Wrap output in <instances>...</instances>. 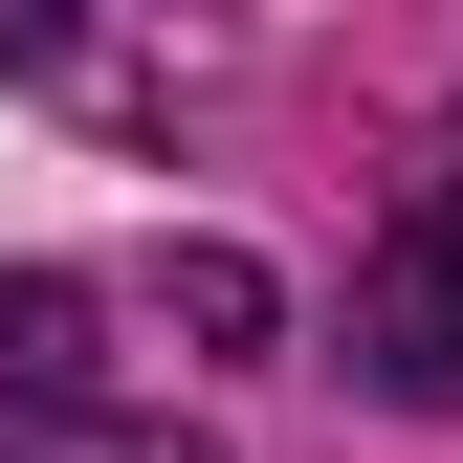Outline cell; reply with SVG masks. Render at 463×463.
<instances>
[{
    "label": "cell",
    "mask_w": 463,
    "mask_h": 463,
    "mask_svg": "<svg viewBox=\"0 0 463 463\" xmlns=\"http://www.w3.org/2000/svg\"><path fill=\"white\" fill-rule=\"evenodd\" d=\"M177 331H199V354H265V331H287V287H265L243 243H199V265H177Z\"/></svg>",
    "instance_id": "7a4b0ae2"
},
{
    "label": "cell",
    "mask_w": 463,
    "mask_h": 463,
    "mask_svg": "<svg viewBox=\"0 0 463 463\" xmlns=\"http://www.w3.org/2000/svg\"><path fill=\"white\" fill-rule=\"evenodd\" d=\"M0 463H199L177 420H0Z\"/></svg>",
    "instance_id": "3957f363"
},
{
    "label": "cell",
    "mask_w": 463,
    "mask_h": 463,
    "mask_svg": "<svg viewBox=\"0 0 463 463\" xmlns=\"http://www.w3.org/2000/svg\"><path fill=\"white\" fill-rule=\"evenodd\" d=\"M67 23L89 0H0V67H67Z\"/></svg>",
    "instance_id": "277c9868"
},
{
    "label": "cell",
    "mask_w": 463,
    "mask_h": 463,
    "mask_svg": "<svg viewBox=\"0 0 463 463\" xmlns=\"http://www.w3.org/2000/svg\"><path fill=\"white\" fill-rule=\"evenodd\" d=\"M354 375L375 397H463V177H420L397 243L354 265Z\"/></svg>",
    "instance_id": "6da1fadb"
}]
</instances>
